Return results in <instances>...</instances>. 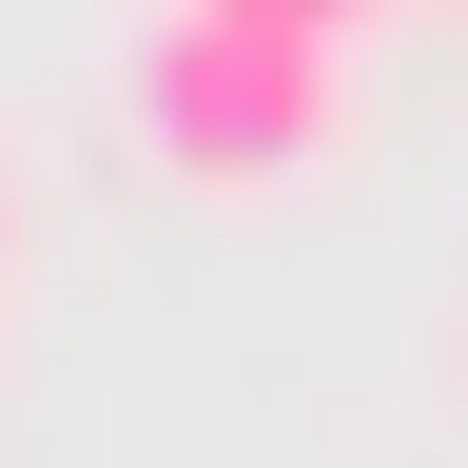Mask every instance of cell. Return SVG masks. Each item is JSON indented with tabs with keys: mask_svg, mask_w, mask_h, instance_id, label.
<instances>
[{
	"mask_svg": "<svg viewBox=\"0 0 468 468\" xmlns=\"http://www.w3.org/2000/svg\"><path fill=\"white\" fill-rule=\"evenodd\" d=\"M0 254H20V176H0Z\"/></svg>",
	"mask_w": 468,
	"mask_h": 468,
	"instance_id": "cell-3",
	"label": "cell"
},
{
	"mask_svg": "<svg viewBox=\"0 0 468 468\" xmlns=\"http://www.w3.org/2000/svg\"><path fill=\"white\" fill-rule=\"evenodd\" d=\"M117 98H137V137H156L176 176H215V196L313 176V156L351 137V58H332V39H273V20H215V0H137Z\"/></svg>",
	"mask_w": 468,
	"mask_h": 468,
	"instance_id": "cell-1",
	"label": "cell"
},
{
	"mask_svg": "<svg viewBox=\"0 0 468 468\" xmlns=\"http://www.w3.org/2000/svg\"><path fill=\"white\" fill-rule=\"evenodd\" d=\"M215 20H273V39H332V58H351V39L390 20V0H215Z\"/></svg>",
	"mask_w": 468,
	"mask_h": 468,
	"instance_id": "cell-2",
	"label": "cell"
}]
</instances>
